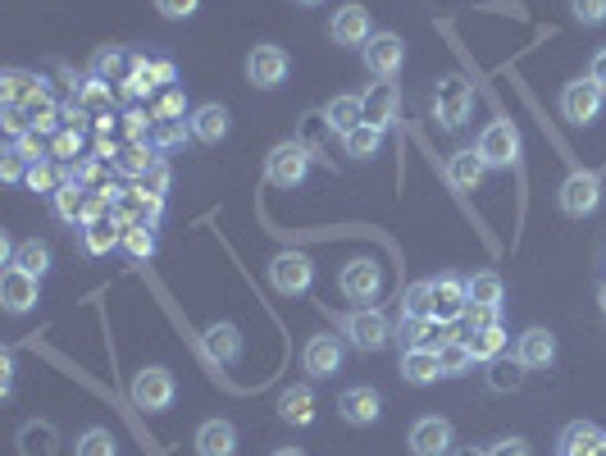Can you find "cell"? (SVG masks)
I'll use <instances>...</instances> for the list:
<instances>
[{
    "mask_svg": "<svg viewBox=\"0 0 606 456\" xmlns=\"http://www.w3.org/2000/svg\"><path fill=\"white\" fill-rule=\"evenodd\" d=\"M178 114H182V92H169L156 110V124H178Z\"/></svg>",
    "mask_w": 606,
    "mask_h": 456,
    "instance_id": "cell-53",
    "label": "cell"
},
{
    "mask_svg": "<svg viewBox=\"0 0 606 456\" xmlns=\"http://www.w3.org/2000/svg\"><path fill=\"white\" fill-rule=\"evenodd\" d=\"M597 307H602V315H606V283L597 288Z\"/></svg>",
    "mask_w": 606,
    "mask_h": 456,
    "instance_id": "cell-60",
    "label": "cell"
},
{
    "mask_svg": "<svg viewBox=\"0 0 606 456\" xmlns=\"http://www.w3.org/2000/svg\"><path fill=\"white\" fill-rule=\"evenodd\" d=\"M429 292H433V320H457V315H466V307H470L466 279H451V274L429 279Z\"/></svg>",
    "mask_w": 606,
    "mask_h": 456,
    "instance_id": "cell-19",
    "label": "cell"
},
{
    "mask_svg": "<svg viewBox=\"0 0 606 456\" xmlns=\"http://www.w3.org/2000/svg\"><path fill=\"white\" fill-rule=\"evenodd\" d=\"M142 193H146V197H156V201H165V193H169V165H165V160H156V165L146 169Z\"/></svg>",
    "mask_w": 606,
    "mask_h": 456,
    "instance_id": "cell-49",
    "label": "cell"
},
{
    "mask_svg": "<svg viewBox=\"0 0 606 456\" xmlns=\"http://www.w3.org/2000/svg\"><path fill=\"white\" fill-rule=\"evenodd\" d=\"M597 456H606V443H602V452H597Z\"/></svg>",
    "mask_w": 606,
    "mask_h": 456,
    "instance_id": "cell-63",
    "label": "cell"
},
{
    "mask_svg": "<svg viewBox=\"0 0 606 456\" xmlns=\"http://www.w3.org/2000/svg\"><path fill=\"white\" fill-rule=\"evenodd\" d=\"M296 6H324V0H296Z\"/></svg>",
    "mask_w": 606,
    "mask_h": 456,
    "instance_id": "cell-62",
    "label": "cell"
},
{
    "mask_svg": "<svg viewBox=\"0 0 606 456\" xmlns=\"http://www.w3.org/2000/svg\"><path fill=\"white\" fill-rule=\"evenodd\" d=\"M401 374H406V384H415V388L433 384V379H442L438 352H433V348H406V356H401Z\"/></svg>",
    "mask_w": 606,
    "mask_h": 456,
    "instance_id": "cell-30",
    "label": "cell"
},
{
    "mask_svg": "<svg viewBox=\"0 0 606 456\" xmlns=\"http://www.w3.org/2000/svg\"><path fill=\"white\" fill-rule=\"evenodd\" d=\"M14 265L19 270H28V274H51V247L46 242H36V238H28V242H19L14 247Z\"/></svg>",
    "mask_w": 606,
    "mask_h": 456,
    "instance_id": "cell-39",
    "label": "cell"
},
{
    "mask_svg": "<svg viewBox=\"0 0 606 456\" xmlns=\"http://www.w3.org/2000/svg\"><path fill=\"white\" fill-rule=\"evenodd\" d=\"M14 146L23 151V156H28L32 165H36V160H51V156H46V151H42V137H36V133H23V137H19Z\"/></svg>",
    "mask_w": 606,
    "mask_h": 456,
    "instance_id": "cell-55",
    "label": "cell"
},
{
    "mask_svg": "<svg viewBox=\"0 0 606 456\" xmlns=\"http://www.w3.org/2000/svg\"><path fill=\"white\" fill-rule=\"evenodd\" d=\"M483 174H488V165H483V156H479V146L457 151V156L447 160V183L461 187V193H474V187L483 183Z\"/></svg>",
    "mask_w": 606,
    "mask_h": 456,
    "instance_id": "cell-24",
    "label": "cell"
},
{
    "mask_svg": "<svg viewBox=\"0 0 606 456\" xmlns=\"http://www.w3.org/2000/svg\"><path fill=\"white\" fill-rule=\"evenodd\" d=\"M279 415H283L292 429H306V425L315 421V388H311V384L288 388V393L279 397Z\"/></svg>",
    "mask_w": 606,
    "mask_h": 456,
    "instance_id": "cell-29",
    "label": "cell"
},
{
    "mask_svg": "<svg viewBox=\"0 0 606 456\" xmlns=\"http://www.w3.org/2000/svg\"><path fill=\"white\" fill-rule=\"evenodd\" d=\"M343 338H333V333H315L311 342H306V352H301V365H306V374L311 379H328V374H337L343 370Z\"/></svg>",
    "mask_w": 606,
    "mask_h": 456,
    "instance_id": "cell-15",
    "label": "cell"
},
{
    "mask_svg": "<svg viewBox=\"0 0 606 456\" xmlns=\"http://www.w3.org/2000/svg\"><path fill=\"white\" fill-rule=\"evenodd\" d=\"M133 406L137 411H169L174 397H178V384H174V370L169 365H142L133 374Z\"/></svg>",
    "mask_w": 606,
    "mask_h": 456,
    "instance_id": "cell-2",
    "label": "cell"
},
{
    "mask_svg": "<svg viewBox=\"0 0 606 456\" xmlns=\"http://www.w3.org/2000/svg\"><path fill=\"white\" fill-rule=\"evenodd\" d=\"M337 288H343L347 301H374L378 292H384V265H374L369 256H356L343 265V274H337Z\"/></svg>",
    "mask_w": 606,
    "mask_h": 456,
    "instance_id": "cell-8",
    "label": "cell"
},
{
    "mask_svg": "<svg viewBox=\"0 0 606 456\" xmlns=\"http://www.w3.org/2000/svg\"><path fill=\"white\" fill-rule=\"evenodd\" d=\"M470 110H474V92H470V83L461 79V73H451V79L438 83V92H433V114L442 120V128H461V124L470 120Z\"/></svg>",
    "mask_w": 606,
    "mask_h": 456,
    "instance_id": "cell-6",
    "label": "cell"
},
{
    "mask_svg": "<svg viewBox=\"0 0 606 456\" xmlns=\"http://www.w3.org/2000/svg\"><path fill=\"white\" fill-rule=\"evenodd\" d=\"M274 456H306V452H301V447H279Z\"/></svg>",
    "mask_w": 606,
    "mask_h": 456,
    "instance_id": "cell-59",
    "label": "cell"
},
{
    "mask_svg": "<svg viewBox=\"0 0 606 456\" xmlns=\"http://www.w3.org/2000/svg\"><path fill=\"white\" fill-rule=\"evenodd\" d=\"M306 174H311V146L306 142H279L270 156H264V178L274 187H283V193L306 183Z\"/></svg>",
    "mask_w": 606,
    "mask_h": 456,
    "instance_id": "cell-1",
    "label": "cell"
},
{
    "mask_svg": "<svg viewBox=\"0 0 606 456\" xmlns=\"http://www.w3.org/2000/svg\"><path fill=\"white\" fill-rule=\"evenodd\" d=\"M197 456H238V425L233 421H206L192 438Z\"/></svg>",
    "mask_w": 606,
    "mask_h": 456,
    "instance_id": "cell-20",
    "label": "cell"
},
{
    "mask_svg": "<svg viewBox=\"0 0 606 456\" xmlns=\"http://www.w3.org/2000/svg\"><path fill=\"white\" fill-rule=\"evenodd\" d=\"M182 142V128L178 124H160V146H178Z\"/></svg>",
    "mask_w": 606,
    "mask_h": 456,
    "instance_id": "cell-57",
    "label": "cell"
},
{
    "mask_svg": "<svg viewBox=\"0 0 606 456\" xmlns=\"http://www.w3.org/2000/svg\"><path fill=\"white\" fill-rule=\"evenodd\" d=\"M115 247H124V224L115 215H101V219L83 224V251L87 256H105V251H115Z\"/></svg>",
    "mask_w": 606,
    "mask_h": 456,
    "instance_id": "cell-22",
    "label": "cell"
},
{
    "mask_svg": "<svg viewBox=\"0 0 606 456\" xmlns=\"http://www.w3.org/2000/svg\"><path fill=\"white\" fill-rule=\"evenodd\" d=\"M602 87L593 83V79H575V83H565L561 87V114L571 124H579V128H588V124H597V114H602Z\"/></svg>",
    "mask_w": 606,
    "mask_h": 456,
    "instance_id": "cell-11",
    "label": "cell"
},
{
    "mask_svg": "<svg viewBox=\"0 0 606 456\" xmlns=\"http://www.w3.org/2000/svg\"><path fill=\"white\" fill-rule=\"evenodd\" d=\"M361 101H365V124H374V128L388 133V124L397 120V87H393V83H374Z\"/></svg>",
    "mask_w": 606,
    "mask_h": 456,
    "instance_id": "cell-27",
    "label": "cell"
},
{
    "mask_svg": "<svg viewBox=\"0 0 606 456\" xmlns=\"http://www.w3.org/2000/svg\"><path fill=\"white\" fill-rule=\"evenodd\" d=\"M36 301H42V279L19 270V265H6V274H0V307L10 315H28Z\"/></svg>",
    "mask_w": 606,
    "mask_h": 456,
    "instance_id": "cell-10",
    "label": "cell"
},
{
    "mask_svg": "<svg viewBox=\"0 0 606 456\" xmlns=\"http://www.w3.org/2000/svg\"><path fill=\"white\" fill-rule=\"evenodd\" d=\"M160 156L150 151V142H128V146H119V156H115V169L124 174V178H146V169L156 165Z\"/></svg>",
    "mask_w": 606,
    "mask_h": 456,
    "instance_id": "cell-35",
    "label": "cell"
},
{
    "mask_svg": "<svg viewBox=\"0 0 606 456\" xmlns=\"http://www.w3.org/2000/svg\"><path fill=\"white\" fill-rule=\"evenodd\" d=\"M36 92H46L36 73H28V69H6V73H0V101H6V105H28Z\"/></svg>",
    "mask_w": 606,
    "mask_h": 456,
    "instance_id": "cell-32",
    "label": "cell"
},
{
    "mask_svg": "<svg viewBox=\"0 0 606 456\" xmlns=\"http://www.w3.org/2000/svg\"><path fill=\"white\" fill-rule=\"evenodd\" d=\"M23 110H28V124H32V133H46V128H55V120H60V105L51 101V92H36Z\"/></svg>",
    "mask_w": 606,
    "mask_h": 456,
    "instance_id": "cell-42",
    "label": "cell"
},
{
    "mask_svg": "<svg viewBox=\"0 0 606 456\" xmlns=\"http://www.w3.org/2000/svg\"><path fill=\"white\" fill-rule=\"evenodd\" d=\"M229 128H233V114H229V105H219V101H201L192 114H187V133H192L197 142H206V146L223 142Z\"/></svg>",
    "mask_w": 606,
    "mask_h": 456,
    "instance_id": "cell-14",
    "label": "cell"
},
{
    "mask_svg": "<svg viewBox=\"0 0 606 456\" xmlns=\"http://www.w3.org/2000/svg\"><path fill=\"white\" fill-rule=\"evenodd\" d=\"M602 443H606V434L597 425L575 421V425H565V434H561V456H597Z\"/></svg>",
    "mask_w": 606,
    "mask_h": 456,
    "instance_id": "cell-31",
    "label": "cell"
},
{
    "mask_svg": "<svg viewBox=\"0 0 606 456\" xmlns=\"http://www.w3.org/2000/svg\"><path fill=\"white\" fill-rule=\"evenodd\" d=\"M51 160H83V133L79 128H60L51 142Z\"/></svg>",
    "mask_w": 606,
    "mask_h": 456,
    "instance_id": "cell-45",
    "label": "cell"
},
{
    "mask_svg": "<svg viewBox=\"0 0 606 456\" xmlns=\"http://www.w3.org/2000/svg\"><path fill=\"white\" fill-rule=\"evenodd\" d=\"M498 311H502V307H479V301H470V307H466L470 333H474V329H492V324H498Z\"/></svg>",
    "mask_w": 606,
    "mask_h": 456,
    "instance_id": "cell-51",
    "label": "cell"
},
{
    "mask_svg": "<svg viewBox=\"0 0 606 456\" xmlns=\"http://www.w3.org/2000/svg\"><path fill=\"white\" fill-rule=\"evenodd\" d=\"M206 352L215 365H238L242 361V329L238 324H210L206 329Z\"/></svg>",
    "mask_w": 606,
    "mask_h": 456,
    "instance_id": "cell-23",
    "label": "cell"
},
{
    "mask_svg": "<svg viewBox=\"0 0 606 456\" xmlns=\"http://www.w3.org/2000/svg\"><path fill=\"white\" fill-rule=\"evenodd\" d=\"M466 292H470V301H479V307H502L506 283L498 270H479L474 279H466Z\"/></svg>",
    "mask_w": 606,
    "mask_h": 456,
    "instance_id": "cell-37",
    "label": "cell"
},
{
    "mask_svg": "<svg viewBox=\"0 0 606 456\" xmlns=\"http://www.w3.org/2000/svg\"><path fill=\"white\" fill-rule=\"evenodd\" d=\"M343 338L352 342V348H361V352H384V348H388V338H393V324H388L384 311L356 307V311L343 320Z\"/></svg>",
    "mask_w": 606,
    "mask_h": 456,
    "instance_id": "cell-3",
    "label": "cell"
},
{
    "mask_svg": "<svg viewBox=\"0 0 606 456\" xmlns=\"http://www.w3.org/2000/svg\"><path fill=\"white\" fill-rule=\"evenodd\" d=\"M571 14L584 28H602L606 23V0H571Z\"/></svg>",
    "mask_w": 606,
    "mask_h": 456,
    "instance_id": "cell-48",
    "label": "cell"
},
{
    "mask_svg": "<svg viewBox=\"0 0 606 456\" xmlns=\"http://www.w3.org/2000/svg\"><path fill=\"white\" fill-rule=\"evenodd\" d=\"M457 456H488V452H474V447H466V452H457Z\"/></svg>",
    "mask_w": 606,
    "mask_h": 456,
    "instance_id": "cell-61",
    "label": "cell"
},
{
    "mask_svg": "<svg viewBox=\"0 0 606 456\" xmlns=\"http://www.w3.org/2000/svg\"><path fill=\"white\" fill-rule=\"evenodd\" d=\"M451 443H457V429L442 415H425V421L410 425V452L415 456H451Z\"/></svg>",
    "mask_w": 606,
    "mask_h": 456,
    "instance_id": "cell-13",
    "label": "cell"
},
{
    "mask_svg": "<svg viewBox=\"0 0 606 456\" xmlns=\"http://www.w3.org/2000/svg\"><path fill=\"white\" fill-rule=\"evenodd\" d=\"M520 384H524V365L520 361H511L506 352L488 361V388L492 393H515Z\"/></svg>",
    "mask_w": 606,
    "mask_h": 456,
    "instance_id": "cell-36",
    "label": "cell"
},
{
    "mask_svg": "<svg viewBox=\"0 0 606 456\" xmlns=\"http://www.w3.org/2000/svg\"><path fill=\"white\" fill-rule=\"evenodd\" d=\"M28 169H32V160H28L23 151L10 142V146H6V156H0V178H6V183H23Z\"/></svg>",
    "mask_w": 606,
    "mask_h": 456,
    "instance_id": "cell-47",
    "label": "cell"
},
{
    "mask_svg": "<svg viewBox=\"0 0 606 456\" xmlns=\"http://www.w3.org/2000/svg\"><path fill=\"white\" fill-rule=\"evenodd\" d=\"M124 251L133 260H150V256H156V234H150V224H124Z\"/></svg>",
    "mask_w": 606,
    "mask_h": 456,
    "instance_id": "cell-43",
    "label": "cell"
},
{
    "mask_svg": "<svg viewBox=\"0 0 606 456\" xmlns=\"http://www.w3.org/2000/svg\"><path fill=\"white\" fill-rule=\"evenodd\" d=\"M73 456H119V443H115V434L109 429H83L79 434V443H73Z\"/></svg>",
    "mask_w": 606,
    "mask_h": 456,
    "instance_id": "cell-41",
    "label": "cell"
},
{
    "mask_svg": "<svg viewBox=\"0 0 606 456\" xmlns=\"http://www.w3.org/2000/svg\"><path fill=\"white\" fill-rule=\"evenodd\" d=\"M588 79H593V83H597V87L606 92V46H602V51L593 55V69H588Z\"/></svg>",
    "mask_w": 606,
    "mask_h": 456,
    "instance_id": "cell-56",
    "label": "cell"
},
{
    "mask_svg": "<svg viewBox=\"0 0 606 456\" xmlns=\"http://www.w3.org/2000/svg\"><path fill=\"white\" fill-rule=\"evenodd\" d=\"M247 83L260 87V92H279L288 83V51L283 46H251L247 55Z\"/></svg>",
    "mask_w": 606,
    "mask_h": 456,
    "instance_id": "cell-7",
    "label": "cell"
},
{
    "mask_svg": "<svg viewBox=\"0 0 606 456\" xmlns=\"http://www.w3.org/2000/svg\"><path fill=\"white\" fill-rule=\"evenodd\" d=\"M87 201H92V187H83L79 178H64L60 183V193H55V215L64 224H87Z\"/></svg>",
    "mask_w": 606,
    "mask_h": 456,
    "instance_id": "cell-26",
    "label": "cell"
},
{
    "mask_svg": "<svg viewBox=\"0 0 606 456\" xmlns=\"http://www.w3.org/2000/svg\"><path fill=\"white\" fill-rule=\"evenodd\" d=\"M19 456H55L60 452V429L51 421H23L14 434Z\"/></svg>",
    "mask_w": 606,
    "mask_h": 456,
    "instance_id": "cell-21",
    "label": "cell"
},
{
    "mask_svg": "<svg viewBox=\"0 0 606 456\" xmlns=\"http://www.w3.org/2000/svg\"><path fill=\"white\" fill-rule=\"evenodd\" d=\"M466 342H470L474 361H492V356H502V352H506V329H502V324H492V329H474Z\"/></svg>",
    "mask_w": 606,
    "mask_h": 456,
    "instance_id": "cell-40",
    "label": "cell"
},
{
    "mask_svg": "<svg viewBox=\"0 0 606 456\" xmlns=\"http://www.w3.org/2000/svg\"><path fill=\"white\" fill-rule=\"evenodd\" d=\"M401 333H406V342H410V348H429V342H425V333H429V320H415V315H406V320H401Z\"/></svg>",
    "mask_w": 606,
    "mask_h": 456,
    "instance_id": "cell-52",
    "label": "cell"
},
{
    "mask_svg": "<svg viewBox=\"0 0 606 456\" xmlns=\"http://www.w3.org/2000/svg\"><path fill=\"white\" fill-rule=\"evenodd\" d=\"M401 315L433 320V292H429V283H415V288L406 292V307H401Z\"/></svg>",
    "mask_w": 606,
    "mask_h": 456,
    "instance_id": "cell-46",
    "label": "cell"
},
{
    "mask_svg": "<svg viewBox=\"0 0 606 456\" xmlns=\"http://www.w3.org/2000/svg\"><path fill=\"white\" fill-rule=\"evenodd\" d=\"M479 156L488 169H511L520 165V128L511 120H492L483 133H479Z\"/></svg>",
    "mask_w": 606,
    "mask_h": 456,
    "instance_id": "cell-4",
    "label": "cell"
},
{
    "mask_svg": "<svg viewBox=\"0 0 606 456\" xmlns=\"http://www.w3.org/2000/svg\"><path fill=\"white\" fill-rule=\"evenodd\" d=\"M556 201H561V210H565V215H575V219L593 215V210L602 206V178H597L593 169H575L571 178L561 183Z\"/></svg>",
    "mask_w": 606,
    "mask_h": 456,
    "instance_id": "cell-9",
    "label": "cell"
},
{
    "mask_svg": "<svg viewBox=\"0 0 606 456\" xmlns=\"http://www.w3.org/2000/svg\"><path fill=\"white\" fill-rule=\"evenodd\" d=\"M324 120H328V128L333 133H356L361 124H365V101L361 96H352V92H343V96H333L328 101V110H324Z\"/></svg>",
    "mask_w": 606,
    "mask_h": 456,
    "instance_id": "cell-28",
    "label": "cell"
},
{
    "mask_svg": "<svg viewBox=\"0 0 606 456\" xmlns=\"http://www.w3.org/2000/svg\"><path fill=\"white\" fill-rule=\"evenodd\" d=\"M73 101H79L101 128H109V110H115V92H109V83L87 79V83H79V96H73Z\"/></svg>",
    "mask_w": 606,
    "mask_h": 456,
    "instance_id": "cell-33",
    "label": "cell"
},
{
    "mask_svg": "<svg viewBox=\"0 0 606 456\" xmlns=\"http://www.w3.org/2000/svg\"><path fill=\"white\" fill-rule=\"evenodd\" d=\"M488 456H534V447H529L524 438H502V443H492Z\"/></svg>",
    "mask_w": 606,
    "mask_h": 456,
    "instance_id": "cell-54",
    "label": "cell"
},
{
    "mask_svg": "<svg viewBox=\"0 0 606 456\" xmlns=\"http://www.w3.org/2000/svg\"><path fill=\"white\" fill-rule=\"evenodd\" d=\"M150 73H156V83H174V64L169 60H156V64H150Z\"/></svg>",
    "mask_w": 606,
    "mask_h": 456,
    "instance_id": "cell-58",
    "label": "cell"
},
{
    "mask_svg": "<svg viewBox=\"0 0 606 456\" xmlns=\"http://www.w3.org/2000/svg\"><path fill=\"white\" fill-rule=\"evenodd\" d=\"M156 10L178 23V19H192V14L201 10V0H156Z\"/></svg>",
    "mask_w": 606,
    "mask_h": 456,
    "instance_id": "cell-50",
    "label": "cell"
},
{
    "mask_svg": "<svg viewBox=\"0 0 606 456\" xmlns=\"http://www.w3.org/2000/svg\"><path fill=\"white\" fill-rule=\"evenodd\" d=\"M361 51H365L369 73H374V79H384V83L393 79V73H401V64H406V42L397 32H374Z\"/></svg>",
    "mask_w": 606,
    "mask_h": 456,
    "instance_id": "cell-12",
    "label": "cell"
},
{
    "mask_svg": "<svg viewBox=\"0 0 606 456\" xmlns=\"http://www.w3.org/2000/svg\"><path fill=\"white\" fill-rule=\"evenodd\" d=\"M337 411H343V421L365 429V425H378V415H384V393L378 388H347L337 397Z\"/></svg>",
    "mask_w": 606,
    "mask_h": 456,
    "instance_id": "cell-17",
    "label": "cell"
},
{
    "mask_svg": "<svg viewBox=\"0 0 606 456\" xmlns=\"http://www.w3.org/2000/svg\"><path fill=\"white\" fill-rule=\"evenodd\" d=\"M270 283H274V292H283V297H301V292L315 283V260H311L306 251H279V256L270 260Z\"/></svg>",
    "mask_w": 606,
    "mask_h": 456,
    "instance_id": "cell-5",
    "label": "cell"
},
{
    "mask_svg": "<svg viewBox=\"0 0 606 456\" xmlns=\"http://www.w3.org/2000/svg\"><path fill=\"white\" fill-rule=\"evenodd\" d=\"M133 69H137V60L124 46H105L92 55V79H101V83H128Z\"/></svg>",
    "mask_w": 606,
    "mask_h": 456,
    "instance_id": "cell-25",
    "label": "cell"
},
{
    "mask_svg": "<svg viewBox=\"0 0 606 456\" xmlns=\"http://www.w3.org/2000/svg\"><path fill=\"white\" fill-rule=\"evenodd\" d=\"M438 365H442V379H461L470 365H474V352H470V342L451 333L442 348H438Z\"/></svg>",
    "mask_w": 606,
    "mask_h": 456,
    "instance_id": "cell-34",
    "label": "cell"
},
{
    "mask_svg": "<svg viewBox=\"0 0 606 456\" xmlns=\"http://www.w3.org/2000/svg\"><path fill=\"white\" fill-rule=\"evenodd\" d=\"M515 361L524 370H547L556 361V333L552 329H524L515 338Z\"/></svg>",
    "mask_w": 606,
    "mask_h": 456,
    "instance_id": "cell-18",
    "label": "cell"
},
{
    "mask_svg": "<svg viewBox=\"0 0 606 456\" xmlns=\"http://www.w3.org/2000/svg\"><path fill=\"white\" fill-rule=\"evenodd\" d=\"M343 142H347V156H352V160H374L378 151H384V128L361 124V128H356V133H347Z\"/></svg>",
    "mask_w": 606,
    "mask_h": 456,
    "instance_id": "cell-38",
    "label": "cell"
},
{
    "mask_svg": "<svg viewBox=\"0 0 606 456\" xmlns=\"http://www.w3.org/2000/svg\"><path fill=\"white\" fill-rule=\"evenodd\" d=\"M23 183H28V193H51V197H55L64 178H60L55 160H36V165L28 169V178H23Z\"/></svg>",
    "mask_w": 606,
    "mask_h": 456,
    "instance_id": "cell-44",
    "label": "cell"
},
{
    "mask_svg": "<svg viewBox=\"0 0 606 456\" xmlns=\"http://www.w3.org/2000/svg\"><path fill=\"white\" fill-rule=\"evenodd\" d=\"M328 37H333L337 46H365L369 37H374L369 10H365V6H356V0H352V6H343V10L333 14V23H328Z\"/></svg>",
    "mask_w": 606,
    "mask_h": 456,
    "instance_id": "cell-16",
    "label": "cell"
}]
</instances>
